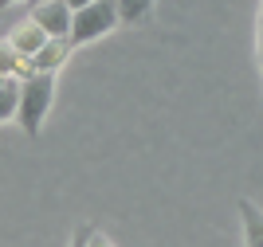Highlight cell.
Here are the masks:
<instances>
[{"label": "cell", "instance_id": "3957f363", "mask_svg": "<svg viewBox=\"0 0 263 247\" xmlns=\"http://www.w3.org/2000/svg\"><path fill=\"white\" fill-rule=\"evenodd\" d=\"M28 20L47 35V40H67L71 35V8L63 0H40L28 8Z\"/></svg>", "mask_w": 263, "mask_h": 247}, {"label": "cell", "instance_id": "30bf717a", "mask_svg": "<svg viewBox=\"0 0 263 247\" xmlns=\"http://www.w3.org/2000/svg\"><path fill=\"white\" fill-rule=\"evenodd\" d=\"M255 55H259V75H263V0H259V16H255Z\"/></svg>", "mask_w": 263, "mask_h": 247}, {"label": "cell", "instance_id": "7a4b0ae2", "mask_svg": "<svg viewBox=\"0 0 263 247\" xmlns=\"http://www.w3.org/2000/svg\"><path fill=\"white\" fill-rule=\"evenodd\" d=\"M114 28H118L114 0H95V4H87V8L71 12V35H67V43H71V47H87V43L110 35Z\"/></svg>", "mask_w": 263, "mask_h": 247}, {"label": "cell", "instance_id": "6da1fadb", "mask_svg": "<svg viewBox=\"0 0 263 247\" xmlns=\"http://www.w3.org/2000/svg\"><path fill=\"white\" fill-rule=\"evenodd\" d=\"M55 102V75H28L20 83V106H16V126L28 138H40L47 122V110Z\"/></svg>", "mask_w": 263, "mask_h": 247}, {"label": "cell", "instance_id": "4fadbf2b", "mask_svg": "<svg viewBox=\"0 0 263 247\" xmlns=\"http://www.w3.org/2000/svg\"><path fill=\"white\" fill-rule=\"evenodd\" d=\"M63 4H67L71 12H79V8H87V4H95V0H63Z\"/></svg>", "mask_w": 263, "mask_h": 247}, {"label": "cell", "instance_id": "ba28073f", "mask_svg": "<svg viewBox=\"0 0 263 247\" xmlns=\"http://www.w3.org/2000/svg\"><path fill=\"white\" fill-rule=\"evenodd\" d=\"M20 83L16 75H0V126L16 122V106H20Z\"/></svg>", "mask_w": 263, "mask_h": 247}, {"label": "cell", "instance_id": "9c48e42d", "mask_svg": "<svg viewBox=\"0 0 263 247\" xmlns=\"http://www.w3.org/2000/svg\"><path fill=\"white\" fill-rule=\"evenodd\" d=\"M0 75H16V79H28V75H32L28 59L12 51V43H8V40H0Z\"/></svg>", "mask_w": 263, "mask_h": 247}, {"label": "cell", "instance_id": "277c9868", "mask_svg": "<svg viewBox=\"0 0 263 247\" xmlns=\"http://www.w3.org/2000/svg\"><path fill=\"white\" fill-rule=\"evenodd\" d=\"M71 51H75V47H71L67 40H47L44 47L28 59V67H32V75H59L63 63L71 59Z\"/></svg>", "mask_w": 263, "mask_h": 247}, {"label": "cell", "instance_id": "5bb4252c", "mask_svg": "<svg viewBox=\"0 0 263 247\" xmlns=\"http://www.w3.org/2000/svg\"><path fill=\"white\" fill-rule=\"evenodd\" d=\"M12 4H20V0H0V12H4V8H12Z\"/></svg>", "mask_w": 263, "mask_h": 247}, {"label": "cell", "instance_id": "52a82bcc", "mask_svg": "<svg viewBox=\"0 0 263 247\" xmlns=\"http://www.w3.org/2000/svg\"><path fill=\"white\" fill-rule=\"evenodd\" d=\"M154 4L157 0H114L122 28H142L145 20H154Z\"/></svg>", "mask_w": 263, "mask_h": 247}, {"label": "cell", "instance_id": "8fae6325", "mask_svg": "<svg viewBox=\"0 0 263 247\" xmlns=\"http://www.w3.org/2000/svg\"><path fill=\"white\" fill-rule=\"evenodd\" d=\"M87 247H118V243H114L106 232H99V227L90 224V239H87Z\"/></svg>", "mask_w": 263, "mask_h": 247}, {"label": "cell", "instance_id": "7c38bea8", "mask_svg": "<svg viewBox=\"0 0 263 247\" xmlns=\"http://www.w3.org/2000/svg\"><path fill=\"white\" fill-rule=\"evenodd\" d=\"M87 239H90V224H79V227H75V236H71V243H67V247H87Z\"/></svg>", "mask_w": 263, "mask_h": 247}, {"label": "cell", "instance_id": "8992f818", "mask_svg": "<svg viewBox=\"0 0 263 247\" xmlns=\"http://www.w3.org/2000/svg\"><path fill=\"white\" fill-rule=\"evenodd\" d=\"M8 43H12V51H16V55L32 59V55H35V51H40V47L47 43V35L40 32V28H35L32 20H24V24H16V28L8 32Z\"/></svg>", "mask_w": 263, "mask_h": 247}, {"label": "cell", "instance_id": "5b68a950", "mask_svg": "<svg viewBox=\"0 0 263 247\" xmlns=\"http://www.w3.org/2000/svg\"><path fill=\"white\" fill-rule=\"evenodd\" d=\"M236 212H240V227H243V247H263V208L252 196H240Z\"/></svg>", "mask_w": 263, "mask_h": 247}]
</instances>
